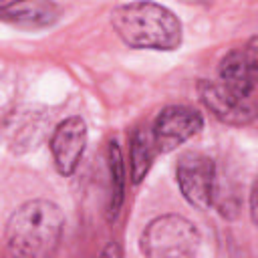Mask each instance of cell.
Segmentation results:
<instances>
[{"mask_svg":"<svg viewBox=\"0 0 258 258\" xmlns=\"http://www.w3.org/2000/svg\"><path fill=\"white\" fill-rule=\"evenodd\" d=\"M60 16L54 0H8L0 4V20L24 30H40L52 26Z\"/></svg>","mask_w":258,"mask_h":258,"instance_id":"cell-9","label":"cell"},{"mask_svg":"<svg viewBox=\"0 0 258 258\" xmlns=\"http://www.w3.org/2000/svg\"><path fill=\"white\" fill-rule=\"evenodd\" d=\"M175 179L183 200L196 210H208L216 196L214 159L200 151L183 153L175 163Z\"/></svg>","mask_w":258,"mask_h":258,"instance_id":"cell-4","label":"cell"},{"mask_svg":"<svg viewBox=\"0 0 258 258\" xmlns=\"http://www.w3.org/2000/svg\"><path fill=\"white\" fill-rule=\"evenodd\" d=\"M111 26L129 48L177 50L183 42V26L175 12L151 0H135L113 8Z\"/></svg>","mask_w":258,"mask_h":258,"instance_id":"cell-1","label":"cell"},{"mask_svg":"<svg viewBox=\"0 0 258 258\" xmlns=\"http://www.w3.org/2000/svg\"><path fill=\"white\" fill-rule=\"evenodd\" d=\"M87 139H89L87 123L79 115L62 119L52 129L48 147H50L52 163L62 177H69L77 171L87 149Z\"/></svg>","mask_w":258,"mask_h":258,"instance_id":"cell-7","label":"cell"},{"mask_svg":"<svg viewBox=\"0 0 258 258\" xmlns=\"http://www.w3.org/2000/svg\"><path fill=\"white\" fill-rule=\"evenodd\" d=\"M256 81H258V48H256V36H250V40L242 48H232L220 58L218 83H222L234 95L254 101Z\"/></svg>","mask_w":258,"mask_h":258,"instance_id":"cell-6","label":"cell"},{"mask_svg":"<svg viewBox=\"0 0 258 258\" xmlns=\"http://www.w3.org/2000/svg\"><path fill=\"white\" fill-rule=\"evenodd\" d=\"M202 127H204V117L198 109L187 105H169L157 113L149 131L157 153H169L179 145H183L194 135H198Z\"/></svg>","mask_w":258,"mask_h":258,"instance_id":"cell-5","label":"cell"},{"mask_svg":"<svg viewBox=\"0 0 258 258\" xmlns=\"http://www.w3.org/2000/svg\"><path fill=\"white\" fill-rule=\"evenodd\" d=\"M101 254H103V256H121L123 252H121V248H119L115 242H109V246H107Z\"/></svg>","mask_w":258,"mask_h":258,"instance_id":"cell-14","label":"cell"},{"mask_svg":"<svg viewBox=\"0 0 258 258\" xmlns=\"http://www.w3.org/2000/svg\"><path fill=\"white\" fill-rule=\"evenodd\" d=\"M64 232L62 210L44 198L18 206L6 222L4 244L10 256L46 258L52 256Z\"/></svg>","mask_w":258,"mask_h":258,"instance_id":"cell-2","label":"cell"},{"mask_svg":"<svg viewBox=\"0 0 258 258\" xmlns=\"http://www.w3.org/2000/svg\"><path fill=\"white\" fill-rule=\"evenodd\" d=\"M107 169H109V202H107V220L113 222L117 220L123 202H125V183H127V173H125V163H123V153L119 143L113 139L109 141L107 147Z\"/></svg>","mask_w":258,"mask_h":258,"instance_id":"cell-12","label":"cell"},{"mask_svg":"<svg viewBox=\"0 0 258 258\" xmlns=\"http://www.w3.org/2000/svg\"><path fill=\"white\" fill-rule=\"evenodd\" d=\"M155 155H157V149H155L151 131L147 127H137L129 139V177L133 185H139L147 177Z\"/></svg>","mask_w":258,"mask_h":258,"instance_id":"cell-11","label":"cell"},{"mask_svg":"<svg viewBox=\"0 0 258 258\" xmlns=\"http://www.w3.org/2000/svg\"><path fill=\"white\" fill-rule=\"evenodd\" d=\"M4 2H8V0H0V4H4Z\"/></svg>","mask_w":258,"mask_h":258,"instance_id":"cell-15","label":"cell"},{"mask_svg":"<svg viewBox=\"0 0 258 258\" xmlns=\"http://www.w3.org/2000/svg\"><path fill=\"white\" fill-rule=\"evenodd\" d=\"M198 97L202 105L222 123L234 125V127H244L250 125L256 117L254 101L242 99L228 91L222 83L218 81H206L202 79L198 83Z\"/></svg>","mask_w":258,"mask_h":258,"instance_id":"cell-8","label":"cell"},{"mask_svg":"<svg viewBox=\"0 0 258 258\" xmlns=\"http://www.w3.org/2000/svg\"><path fill=\"white\" fill-rule=\"evenodd\" d=\"M44 127H46V119L32 109L12 113L6 123V139L10 149L16 153L34 149L46 131Z\"/></svg>","mask_w":258,"mask_h":258,"instance_id":"cell-10","label":"cell"},{"mask_svg":"<svg viewBox=\"0 0 258 258\" xmlns=\"http://www.w3.org/2000/svg\"><path fill=\"white\" fill-rule=\"evenodd\" d=\"M248 196H250V210H248L250 212V220H252V224H256V181H252Z\"/></svg>","mask_w":258,"mask_h":258,"instance_id":"cell-13","label":"cell"},{"mask_svg":"<svg viewBox=\"0 0 258 258\" xmlns=\"http://www.w3.org/2000/svg\"><path fill=\"white\" fill-rule=\"evenodd\" d=\"M200 242V230L191 220L179 214H163L143 228L139 250L149 258H187L198 252Z\"/></svg>","mask_w":258,"mask_h":258,"instance_id":"cell-3","label":"cell"}]
</instances>
